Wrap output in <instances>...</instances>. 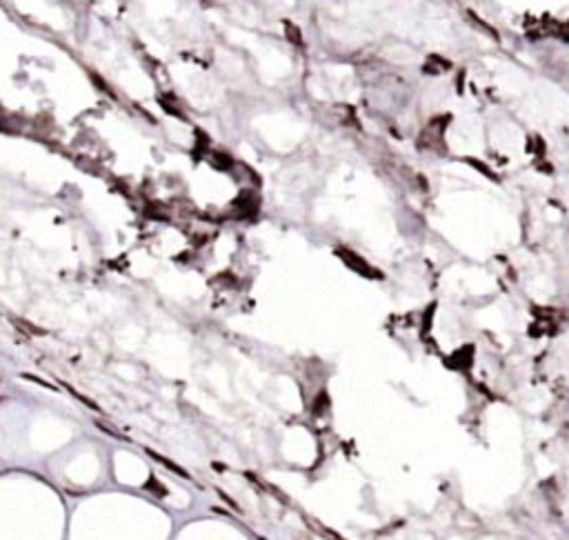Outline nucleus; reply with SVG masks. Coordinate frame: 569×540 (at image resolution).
I'll return each mask as SVG.
<instances>
[{
  "mask_svg": "<svg viewBox=\"0 0 569 540\" xmlns=\"http://www.w3.org/2000/svg\"><path fill=\"white\" fill-rule=\"evenodd\" d=\"M338 256H341L342 263H345L347 267H351L354 271L363 273V276H367V278H378V271H376V269H374L365 258H360L358 254H354V251H349V249H347V251L341 249V251H338Z\"/></svg>",
  "mask_w": 569,
  "mask_h": 540,
  "instance_id": "1",
  "label": "nucleus"
},
{
  "mask_svg": "<svg viewBox=\"0 0 569 540\" xmlns=\"http://www.w3.org/2000/svg\"><path fill=\"white\" fill-rule=\"evenodd\" d=\"M422 69H425V74H429V76H440V74L449 72L452 65H449L443 56H429V60L425 63V67H422Z\"/></svg>",
  "mask_w": 569,
  "mask_h": 540,
  "instance_id": "2",
  "label": "nucleus"
},
{
  "mask_svg": "<svg viewBox=\"0 0 569 540\" xmlns=\"http://www.w3.org/2000/svg\"><path fill=\"white\" fill-rule=\"evenodd\" d=\"M307 525H309V527H311V529H314V531H318V534L323 536L325 540H345V538H342V536H338V534H336V531H334V529H327V527H325L323 522H318V520H316V518H307Z\"/></svg>",
  "mask_w": 569,
  "mask_h": 540,
  "instance_id": "3",
  "label": "nucleus"
},
{
  "mask_svg": "<svg viewBox=\"0 0 569 540\" xmlns=\"http://www.w3.org/2000/svg\"><path fill=\"white\" fill-rule=\"evenodd\" d=\"M285 32H287V38L292 42H296V45H303V36H301V29L296 27V25H292V23H287L285 25Z\"/></svg>",
  "mask_w": 569,
  "mask_h": 540,
  "instance_id": "4",
  "label": "nucleus"
},
{
  "mask_svg": "<svg viewBox=\"0 0 569 540\" xmlns=\"http://www.w3.org/2000/svg\"><path fill=\"white\" fill-rule=\"evenodd\" d=\"M260 540H265V538H260Z\"/></svg>",
  "mask_w": 569,
  "mask_h": 540,
  "instance_id": "5",
  "label": "nucleus"
}]
</instances>
